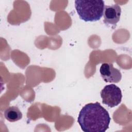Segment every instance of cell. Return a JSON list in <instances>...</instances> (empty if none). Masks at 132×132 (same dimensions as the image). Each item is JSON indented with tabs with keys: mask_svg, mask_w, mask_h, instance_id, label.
<instances>
[{
	"mask_svg": "<svg viewBox=\"0 0 132 132\" xmlns=\"http://www.w3.org/2000/svg\"><path fill=\"white\" fill-rule=\"evenodd\" d=\"M110 120L108 112L98 102L85 105L77 118L84 132H105L109 128Z\"/></svg>",
	"mask_w": 132,
	"mask_h": 132,
	"instance_id": "obj_1",
	"label": "cell"
},
{
	"mask_svg": "<svg viewBox=\"0 0 132 132\" xmlns=\"http://www.w3.org/2000/svg\"><path fill=\"white\" fill-rule=\"evenodd\" d=\"M121 14V8L119 5L114 4L111 6H105L103 12L104 23L114 28L120 20Z\"/></svg>",
	"mask_w": 132,
	"mask_h": 132,
	"instance_id": "obj_4",
	"label": "cell"
},
{
	"mask_svg": "<svg viewBox=\"0 0 132 132\" xmlns=\"http://www.w3.org/2000/svg\"><path fill=\"white\" fill-rule=\"evenodd\" d=\"M100 72L103 80L106 82H119L122 78V74L119 70L114 68L111 63H103Z\"/></svg>",
	"mask_w": 132,
	"mask_h": 132,
	"instance_id": "obj_5",
	"label": "cell"
},
{
	"mask_svg": "<svg viewBox=\"0 0 132 132\" xmlns=\"http://www.w3.org/2000/svg\"><path fill=\"white\" fill-rule=\"evenodd\" d=\"M6 120L11 122H14L22 118V113L16 106H12L8 107L4 112Z\"/></svg>",
	"mask_w": 132,
	"mask_h": 132,
	"instance_id": "obj_6",
	"label": "cell"
},
{
	"mask_svg": "<svg viewBox=\"0 0 132 132\" xmlns=\"http://www.w3.org/2000/svg\"><path fill=\"white\" fill-rule=\"evenodd\" d=\"M75 7L81 20L85 22H95L102 17L105 4L102 0H76Z\"/></svg>",
	"mask_w": 132,
	"mask_h": 132,
	"instance_id": "obj_2",
	"label": "cell"
},
{
	"mask_svg": "<svg viewBox=\"0 0 132 132\" xmlns=\"http://www.w3.org/2000/svg\"><path fill=\"white\" fill-rule=\"evenodd\" d=\"M100 94L103 104L110 108L118 106L122 101L121 90L119 87L114 84L105 86L101 90Z\"/></svg>",
	"mask_w": 132,
	"mask_h": 132,
	"instance_id": "obj_3",
	"label": "cell"
}]
</instances>
